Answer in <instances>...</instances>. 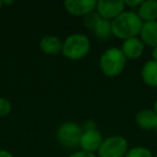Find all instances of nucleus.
<instances>
[{"label":"nucleus","mask_w":157,"mask_h":157,"mask_svg":"<svg viewBox=\"0 0 157 157\" xmlns=\"http://www.w3.org/2000/svg\"><path fill=\"white\" fill-rule=\"evenodd\" d=\"M111 24L112 35L124 41L130 38L139 37L143 22L139 17L137 12L130 10L121 13L117 17L112 21Z\"/></svg>","instance_id":"nucleus-1"},{"label":"nucleus","mask_w":157,"mask_h":157,"mask_svg":"<svg viewBox=\"0 0 157 157\" xmlns=\"http://www.w3.org/2000/svg\"><path fill=\"white\" fill-rule=\"evenodd\" d=\"M127 58L120 48H109L99 58V68L108 78H115L124 71Z\"/></svg>","instance_id":"nucleus-2"},{"label":"nucleus","mask_w":157,"mask_h":157,"mask_svg":"<svg viewBox=\"0 0 157 157\" xmlns=\"http://www.w3.org/2000/svg\"><path fill=\"white\" fill-rule=\"evenodd\" d=\"M90 51V40L84 33H72L63 41L61 54L69 60H80Z\"/></svg>","instance_id":"nucleus-3"},{"label":"nucleus","mask_w":157,"mask_h":157,"mask_svg":"<svg viewBox=\"0 0 157 157\" xmlns=\"http://www.w3.org/2000/svg\"><path fill=\"white\" fill-rule=\"evenodd\" d=\"M128 141L120 135L105 138L98 150V157H125L128 152Z\"/></svg>","instance_id":"nucleus-4"},{"label":"nucleus","mask_w":157,"mask_h":157,"mask_svg":"<svg viewBox=\"0 0 157 157\" xmlns=\"http://www.w3.org/2000/svg\"><path fill=\"white\" fill-rule=\"evenodd\" d=\"M82 127L74 122H65L57 129V141L65 148L72 150L80 145L82 136Z\"/></svg>","instance_id":"nucleus-5"},{"label":"nucleus","mask_w":157,"mask_h":157,"mask_svg":"<svg viewBox=\"0 0 157 157\" xmlns=\"http://www.w3.org/2000/svg\"><path fill=\"white\" fill-rule=\"evenodd\" d=\"M125 9H126V7L124 5V0H116V1L99 0V1H97L96 12L102 20L112 22L121 13H123Z\"/></svg>","instance_id":"nucleus-6"},{"label":"nucleus","mask_w":157,"mask_h":157,"mask_svg":"<svg viewBox=\"0 0 157 157\" xmlns=\"http://www.w3.org/2000/svg\"><path fill=\"white\" fill-rule=\"evenodd\" d=\"M66 11L73 16H86L96 11L97 1L95 0H67L63 2Z\"/></svg>","instance_id":"nucleus-7"},{"label":"nucleus","mask_w":157,"mask_h":157,"mask_svg":"<svg viewBox=\"0 0 157 157\" xmlns=\"http://www.w3.org/2000/svg\"><path fill=\"white\" fill-rule=\"evenodd\" d=\"M102 141L103 137L98 129H88V130H83L78 146L82 151L95 154V152H98Z\"/></svg>","instance_id":"nucleus-8"},{"label":"nucleus","mask_w":157,"mask_h":157,"mask_svg":"<svg viewBox=\"0 0 157 157\" xmlns=\"http://www.w3.org/2000/svg\"><path fill=\"white\" fill-rule=\"evenodd\" d=\"M121 50L127 59L135 60V59H138L142 56L144 50H145V45L139 37H135L124 40Z\"/></svg>","instance_id":"nucleus-9"},{"label":"nucleus","mask_w":157,"mask_h":157,"mask_svg":"<svg viewBox=\"0 0 157 157\" xmlns=\"http://www.w3.org/2000/svg\"><path fill=\"white\" fill-rule=\"evenodd\" d=\"M39 48L44 54L55 56L61 53L63 41L56 36H44L39 42Z\"/></svg>","instance_id":"nucleus-10"},{"label":"nucleus","mask_w":157,"mask_h":157,"mask_svg":"<svg viewBox=\"0 0 157 157\" xmlns=\"http://www.w3.org/2000/svg\"><path fill=\"white\" fill-rule=\"evenodd\" d=\"M136 124L143 130L157 129V114L153 109H143L136 115Z\"/></svg>","instance_id":"nucleus-11"},{"label":"nucleus","mask_w":157,"mask_h":157,"mask_svg":"<svg viewBox=\"0 0 157 157\" xmlns=\"http://www.w3.org/2000/svg\"><path fill=\"white\" fill-rule=\"evenodd\" d=\"M140 39L144 45L154 48L157 45V22H145L140 30Z\"/></svg>","instance_id":"nucleus-12"},{"label":"nucleus","mask_w":157,"mask_h":157,"mask_svg":"<svg viewBox=\"0 0 157 157\" xmlns=\"http://www.w3.org/2000/svg\"><path fill=\"white\" fill-rule=\"evenodd\" d=\"M137 13L143 23L157 22V0L142 1Z\"/></svg>","instance_id":"nucleus-13"},{"label":"nucleus","mask_w":157,"mask_h":157,"mask_svg":"<svg viewBox=\"0 0 157 157\" xmlns=\"http://www.w3.org/2000/svg\"><path fill=\"white\" fill-rule=\"evenodd\" d=\"M141 78L145 85L157 87V61L147 60L141 69Z\"/></svg>","instance_id":"nucleus-14"},{"label":"nucleus","mask_w":157,"mask_h":157,"mask_svg":"<svg viewBox=\"0 0 157 157\" xmlns=\"http://www.w3.org/2000/svg\"><path fill=\"white\" fill-rule=\"evenodd\" d=\"M95 36L99 39H108L112 35V24L111 21L100 18L95 28L93 29Z\"/></svg>","instance_id":"nucleus-15"},{"label":"nucleus","mask_w":157,"mask_h":157,"mask_svg":"<svg viewBox=\"0 0 157 157\" xmlns=\"http://www.w3.org/2000/svg\"><path fill=\"white\" fill-rule=\"evenodd\" d=\"M125 157H154V154L150 148L142 145H138L129 148Z\"/></svg>","instance_id":"nucleus-16"},{"label":"nucleus","mask_w":157,"mask_h":157,"mask_svg":"<svg viewBox=\"0 0 157 157\" xmlns=\"http://www.w3.org/2000/svg\"><path fill=\"white\" fill-rule=\"evenodd\" d=\"M100 18L101 17L99 16V14L97 13L96 11H94V12H92V13L88 14V15L84 16V25H85L86 28L93 30Z\"/></svg>","instance_id":"nucleus-17"},{"label":"nucleus","mask_w":157,"mask_h":157,"mask_svg":"<svg viewBox=\"0 0 157 157\" xmlns=\"http://www.w3.org/2000/svg\"><path fill=\"white\" fill-rule=\"evenodd\" d=\"M12 111V103L9 99L0 97V117L8 116Z\"/></svg>","instance_id":"nucleus-18"},{"label":"nucleus","mask_w":157,"mask_h":157,"mask_svg":"<svg viewBox=\"0 0 157 157\" xmlns=\"http://www.w3.org/2000/svg\"><path fill=\"white\" fill-rule=\"evenodd\" d=\"M69 157H98V156L96 154H94V153H88L81 150V151H78V152L72 153Z\"/></svg>","instance_id":"nucleus-19"},{"label":"nucleus","mask_w":157,"mask_h":157,"mask_svg":"<svg viewBox=\"0 0 157 157\" xmlns=\"http://www.w3.org/2000/svg\"><path fill=\"white\" fill-rule=\"evenodd\" d=\"M141 2H142V0H124L125 7H129V8H131V9L139 8Z\"/></svg>","instance_id":"nucleus-20"},{"label":"nucleus","mask_w":157,"mask_h":157,"mask_svg":"<svg viewBox=\"0 0 157 157\" xmlns=\"http://www.w3.org/2000/svg\"><path fill=\"white\" fill-rule=\"evenodd\" d=\"M0 157H14L11 152L7 150H0Z\"/></svg>","instance_id":"nucleus-21"},{"label":"nucleus","mask_w":157,"mask_h":157,"mask_svg":"<svg viewBox=\"0 0 157 157\" xmlns=\"http://www.w3.org/2000/svg\"><path fill=\"white\" fill-rule=\"evenodd\" d=\"M152 59L155 61H157V45L154 46L152 50Z\"/></svg>","instance_id":"nucleus-22"},{"label":"nucleus","mask_w":157,"mask_h":157,"mask_svg":"<svg viewBox=\"0 0 157 157\" xmlns=\"http://www.w3.org/2000/svg\"><path fill=\"white\" fill-rule=\"evenodd\" d=\"M3 1V6H11L14 3L13 0H10V1H7V0H2Z\"/></svg>","instance_id":"nucleus-23"},{"label":"nucleus","mask_w":157,"mask_h":157,"mask_svg":"<svg viewBox=\"0 0 157 157\" xmlns=\"http://www.w3.org/2000/svg\"><path fill=\"white\" fill-rule=\"evenodd\" d=\"M153 111L157 114V99L154 101V103H153Z\"/></svg>","instance_id":"nucleus-24"},{"label":"nucleus","mask_w":157,"mask_h":157,"mask_svg":"<svg viewBox=\"0 0 157 157\" xmlns=\"http://www.w3.org/2000/svg\"><path fill=\"white\" fill-rule=\"evenodd\" d=\"M2 7H3V1L2 0H0V9H1Z\"/></svg>","instance_id":"nucleus-25"},{"label":"nucleus","mask_w":157,"mask_h":157,"mask_svg":"<svg viewBox=\"0 0 157 157\" xmlns=\"http://www.w3.org/2000/svg\"><path fill=\"white\" fill-rule=\"evenodd\" d=\"M154 157H157V153H156V155H154Z\"/></svg>","instance_id":"nucleus-26"}]
</instances>
